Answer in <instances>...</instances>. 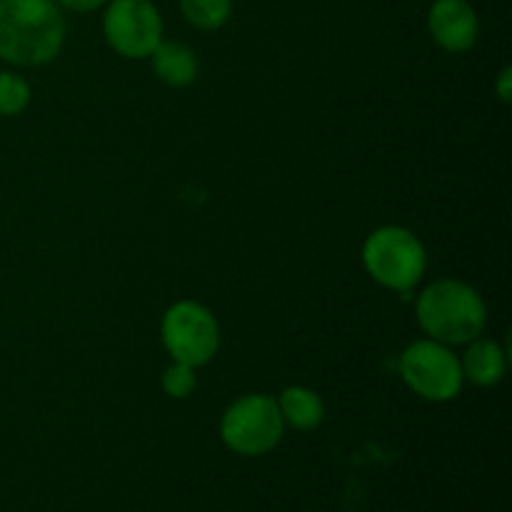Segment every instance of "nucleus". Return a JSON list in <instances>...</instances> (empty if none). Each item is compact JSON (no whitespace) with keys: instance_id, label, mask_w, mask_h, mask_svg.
<instances>
[{"instance_id":"obj_1","label":"nucleus","mask_w":512,"mask_h":512,"mask_svg":"<svg viewBox=\"0 0 512 512\" xmlns=\"http://www.w3.org/2000/svg\"><path fill=\"white\" fill-rule=\"evenodd\" d=\"M65 45V18L55 0H0V60L18 68L53 63Z\"/></svg>"},{"instance_id":"obj_2","label":"nucleus","mask_w":512,"mask_h":512,"mask_svg":"<svg viewBox=\"0 0 512 512\" xmlns=\"http://www.w3.org/2000/svg\"><path fill=\"white\" fill-rule=\"evenodd\" d=\"M418 325L430 340L448 345H468L480 338L488 325V305L473 285L443 278L430 283L415 303Z\"/></svg>"},{"instance_id":"obj_3","label":"nucleus","mask_w":512,"mask_h":512,"mask_svg":"<svg viewBox=\"0 0 512 512\" xmlns=\"http://www.w3.org/2000/svg\"><path fill=\"white\" fill-rule=\"evenodd\" d=\"M363 265L375 283L408 295L428 270V253L413 230L383 225L365 238Z\"/></svg>"},{"instance_id":"obj_4","label":"nucleus","mask_w":512,"mask_h":512,"mask_svg":"<svg viewBox=\"0 0 512 512\" xmlns=\"http://www.w3.org/2000/svg\"><path fill=\"white\" fill-rule=\"evenodd\" d=\"M285 423L275 398L263 393L243 395L220 418V440L240 458H260L278 448Z\"/></svg>"},{"instance_id":"obj_5","label":"nucleus","mask_w":512,"mask_h":512,"mask_svg":"<svg viewBox=\"0 0 512 512\" xmlns=\"http://www.w3.org/2000/svg\"><path fill=\"white\" fill-rule=\"evenodd\" d=\"M400 378L418 398L428 403H450L463 390L460 358L438 340H415L400 353Z\"/></svg>"},{"instance_id":"obj_6","label":"nucleus","mask_w":512,"mask_h":512,"mask_svg":"<svg viewBox=\"0 0 512 512\" xmlns=\"http://www.w3.org/2000/svg\"><path fill=\"white\" fill-rule=\"evenodd\" d=\"M160 338L175 363L203 368L218 355L220 325L213 310L195 300H180L170 305L160 323Z\"/></svg>"},{"instance_id":"obj_7","label":"nucleus","mask_w":512,"mask_h":512,"mask_svg":"<svg viewBox=\"0 0 512 512\" xmlns=\"http://www.w3.org/2000/svg\"><path fill=\"white\" fill-rule=\"evenodd\" d=\"M103 35L123 58L145 60L163 43V15L153 0H108Z\"/></svg>"},{"instance_id":"obj_8","label":"nucleus","mask_w":512,"mask_h":512,"mask_svg":"<svg viewBox=\"0 0 512 512\" xmlns=\"http://www.w3.org/2000/svg\"><path fill=\"white\" fill-rule=\"evenodd\" d=\"M430 38L448 53H465L480 38V18L468 0H435L428 10Z\"/></svg>"},{"instance_id":"obj_9","label":"nucleus","mask_w":512,"mask_h":512,"mask_svg":"<svg viewBox=\"0 0 512 512\" xmlns=\"http://www.w3.org/2000/svg\"><path fill=\"white\" fill-rule=\"evenodd\" d=\"M463 378L478 388H493L508 373V350L490 338H475L468 343L463 360Z\"/></svg>"},{"instance_id":"obj_10","label":"nucleus","mask_w":512,"mask_h":512,"mask_svg":"<svg viewBox=\"0 0 512 512\" xmlns=\"http://www.w3.org/2000/svg\"><path fill=\"white\" fill-rule=\"evenodd\" d=\"M153 60V70L165 85L170 88H185V85L195 83L200 73L198 55L190 45L180 43V40H163L158 48L150 55Z\"/></svg>"},{"instance_id":"obj_11","label":"nucleus","mask_w":512,"mask_h":512,"mask_svg":"<svg viewBox=\"0 0 512 512\" xmlns=\"http://www.w3.org/2000/svg\"><path fill=\"white\" fill-rule=\"evenodd\" d=\"M275 403H278L280 418H283L285 428L310 433V430L320 428L325 420V403L323 398H320V393L303 388V385L285 388Z\"/></svg>"},{"instance_id":"obj_12","label":"nucleus","mask_w":512,"mask_h":512,"mask_svg":"<svg viewBox=\"0 0 512 512\" xmlns=\"http://www.w3.org/2000/svg\"><path fill=\"white\" fill-rule=\"evenodd\" d=\"M180 13L193 28L220 30L233 15V0H180Z\"/></svg>"},{"instance_id":"obj_13","label":"nucleus","mask_w":512,"mask_h":512,"mask_svg":"<svg viewBox=\"0 0 512 512\" xmlns=\"http://www.w3.org/2000/svg\"><path fill=\"white\" fill-rule=\"evenodd\" d=\"M30 100H33V88L28 80L13 70H0V115L13 118L25 113Z\"/></svg>"},{"instance_id":"obj_14","label":"nucleus","mask_w":512,"mask_h":512,"mask_svg":"<svg viewBox=\"0 0 512 512\" xmlns=\"http://www.w3.org/2000/svg\"><path fill=\"white\" fill-rule=\"evenodd\" d=\"M160 385H163V393L168 395V398L173 400H185L193 395V390L198 388V378H195V368H190V365L185 363H175L168 365V368L163 370V380H160Z\"/></svg>"},{"instance_id":"obj_15","label":"nucleus","mask_w":512,"mask_h":512,"mask_svg":"<svg viewBox=\"0 0 512 512\" xmlns=\"http://www.w3.org/2000/svg\"><path fill=\"white\" fill-rule=\"evenodd\" d=\"M58 8L65 10H73V13H93V10L105 8L108 0H55Z\"/></svg>"},{"instance_id":"obj_16","label":"nucleus","mask_w":512,"mask_h":512,"mask_svg":"<svg viewBox=\"0 0 512 512\" xmlns=\"http://www.w3.org/2000/svg\"><path fill=\"white\" fill-rule=\"evenodd\" d=\"M510 80H512V70L503 68L498 83H495V88H498V95H500V100H503V103H510Z\"/></svg>"}]
</instances>
